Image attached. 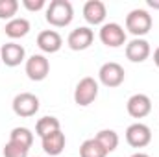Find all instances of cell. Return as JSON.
I'll list each match as a JSON object with an SVG mask.
<instances>
[{
	"label": "cell",
	"mask_w": 159,
	"mask_h": 157,
	"mask_svg": "<svg viewBox=\"0 0 159 157\" xmlns=\"http://www.w3.org/2000/svg\"><path fill=\"white\" fill-rule=\"evenodd\" d=\"M9 142L20 144V146H24V148L30 150L32 144H34V133H32L28 128H24V126H17V128H13L11 133H9Z\"/></svg>",
	"instance_id": "18"
},
{
	"label": "cell",
	"mask_w": 159,
	"mask_h": 157,
	"mask_svg": "<svg viewBox=\"0 0 159 157\" xmlns=\"http://www.w3.org/2000/svg\"><path fill=\"white\" fill-rule=\"evenodd\" d=\"M26 57V50L22 44H17V43H6L2 44L0 48V59L6 67H19Z\"/></svg>",
	"instance_id": "12"
},
{
	"label": "cell",
	"mask_w": 159,
	"mask_h": 157,
	"mask_svg": "<svg viewBox=\"0 0 159 157\" xmlns=\"http://www.w3.org/2000/svg\"><path fill=\"white\" fill-rule=\"evenodd\" d=\"M94 139L100 142V146H102L107 154L115 152L117 146H119V133H117L115 129H100V131L94 135Z\"/></svg>",
	"instance_id": "17"
},
{
	"label": "cell",
	"mask_w": 159,
	"mask_h": 157,
	"mask_svg": "<svg viewBox=\"0 0 159 157\" xmlns=\"http://www.w3.org/2000/svg\"><path fill=\"white\" fill-rule=\"evenodd\" d=\"M22 6L28 11H39L46 6V0H22Z\"/></svg>",
	"instance_id": "23"
},
{
	"label": "cell",
	"mask_w": 159,
	"mask_h": 157,
	"mask_svg": "<svg viewBox=\"0 0 159 157\" xmlns=\"http://www.w3.org/2000/svg\"><path fill=\"white\" fill-rule=\"evenodd\" d=\"M98 37L106 46L119 48V46H122L126 43V30L120 26L119 22H106V24H102Z\"/></svg>",
	"instance_id": "8"
},
{
	"label": "cell",
	"mask_w": 159,
	"mask_h": 157,
	"mask_svg": "<svg viewBox=\"0 0 159 157\" xmlns=\"http://www.w3.org/2000/svg\"><path fill=\"white\" fill-rule=\"evenodd\" d=\"M98 78H100V83L113 89V87H119L124 83V78H126V72H124V67L117 63V61H107L100 67L98 70Z\"/></svg>",
	"instance_id": "5"
},
{
	"label": "cell",
	"mask_w": 159,
	"mask_h": 157,
	"mask_svg": "<svg viewBox=\"0 0 159 157\" xmlns=\"http://www.w3.org/2000/svg\"><path fill=\"white\" fill-rule=\"evenodd\" d=\"M94 41V32L89 28V26H78L74 28L69 37H67V44L70 50L74 52H81V50H87Z\"/></svg>",
	"instance_id": "9"
},
{
	"label": "cell",
	"mask_w": 159,
	"mask_h": 157,
	"mask_svg": "<svg viewBox=\"0 0 159 157\" xmlns=\"http://www.w3.org/2000/svg\"><path fill=\"white\" fill-rule=\"evenodd\" d=\"M30 20L24 19V17H15L11 20L6 22L4 26V34L11 39H20V37H26L30 34Z\"/></svg>",
	"instance_id": "16"
},
{
	"label": "cell",
	"mask_w": 159,
	"mask_h": 157,
	"mask_svg": "<svg viewBox=\"0 0 159 157\" xmlns=\"http://www.w3.org/2000/svg\"><path fill=\"white\" fill-rule=\"evenodd\" d=\"M154 63H156V67L159 69V46L154 50Z\"/></svg>",
	"instance_id": "24"
},
{
	"label": "cell",
	"mask_w": 159,
	"mask_h": 157,
	"mask_svg": "<svg viewBox=\"0 0 159 157\" xmlns=\"http://www.w3.org/2000/svg\"><path fill=\"white\" fill-rule=\"evenodd\" d=\"M13 113L20 118H30L39 111V98L34 92H19L13 98Z\"/></svg>",
	"instance_id": "4"
},
{
	"label": "cell",
	"mask_w": 159,
	"mask_h": 157,
	"mask_svg": "<svg viewBox=\"0 0 159 157\" xmlns=\"http://www.w3.org/2000/svg\"><path fill=\"white\" fill-rule=\"evenodd\" d=\"M28 148L20 146V144H15V142H6L4 144V157H28Z\"/></svg>",
	"instance_id": "22"
},
{
	"label": "cell",
	"mask_w": 159,
	"mask_h": 157,
	"mask_svg": "<svg viewBox=\"0 0 159 157\" xmlns=\"http://www.w3.org/2000/svg\"><path fill=\"white\" fill-rule=\"evenodd\" d=\"M80 157H107V152L100 146L96 139H87L80 146Z\"/></svg>",
	"instance_id": "20"
},
{
	"label": "cell",
	"mask_w": 159,
	"mask_h": 157,
	"mask_svg": "<svg viewBox=\"0 0 159 157\" xmlns=\"http://www.w3.org/2000/svg\"><path fill=\"white\" fill-rule=\"evenodd\" d=\"M96 98H98V81L91 76L81 78L76 85V89H74V102L80 107H87Z\"/></svg>",
	"instance_id": "3"
},
{
	"label": "cell",
	"mask_w": 159,
	"mask_h": 157,
	"mask_svg": "<svg viewBox=\"0 0 159 157\" xmlns=\"http://www.w3.org/2000/svg\"><path fill=\"white\" fill-rule=\"evenodd\" d=\"M152 15L146 11V9H141V7H135L131 9L128 15H126V30L135 35V37H143L146 35L150 30H152Z\"/></svg>",
	"instance_id": "2"
},
{
	"label": "cell",
	"mask_w": 159,
	"mask_h": 157,
	"mask_svg": "<svg viewBox=\"0 0 159 157\" xmlns=\"http://www.w3.org/2000/svg\"><path fill=\"white\" fill-rule=\"evenodd\" d=\"M126 109H128V115L133 118H144L146 115H150L152 111V100L143 94V92H137L133 96L128 98L126 102Z\"/></svg>",
	"instance_id": "10"
},
{
	"label": "cell",
	"mask_w": 159,
	"mask_h": 157,
	"mask_svg": "<svg viewBox=\"0 0 159 157\" xmlns=\"http://www.w3.org/2000/svg\"><path fill=\"white\" fill-rule=\"evenodd\" d=\"M57 129H61V122L56 117H43L35 124V135H39L41 139L54 133V131H57Z\"/></svg>",
	"instance_id": "19"
},
{
	"label": "cell",
	"mask_w": 159,
	"mask_h": 157,
	"mask_svg": "<svg viewBox=\"0 0 159 157\" xmlns=\"http://www.w3.org/2000/svg\"><path fill=\"white\" fill-rule=\"evenodd\" d=\"M24 70H26V76L32 81H43L50 72V61L43 54H34L26 59Z\"/></svg>",
	"instance_id": "7"
},
{
	"label": "cell",
	"mask_w": 159,
	"mask_h": 157,
	"mask_svg": "<svg viewBox=\"0 0 159 157\" xmlns=\"http://www.w3.org/2000/svg\"><path fill=\"white\" fill-rule=\"evenodd\" d=\"M74 19V7L69 0H52L46 6V22L56 26V28H63L69 26Z\"/></svg>",
	"instance_id": "1"
},
{
	"label": "cell",
	"mask_w": 159,
	"mask_h": 157,
	"mask_svg": "<svg viewBox=\"0 0 159 157\" xmlns=\"http://www.w3.org/2000/svg\"><path fill=\"white\" fill-rule=\"evenodd\" d=\"M148 6L154 9H159V0H148Z\"/></svg>",
	"instance_id": "25"
},
{
	"label": "cell",
	"mask_w": 159,
	"mask_h": 157,
	"mask_svg": "<svg viewBox=\"0 0 159 157\" xmlns=\"http://www.w3.org/2000/svg\"><path fill=\"white\" fill-rule=\"evenodd\" d=\"M150 54H152V48H150V43L146 39L135 37L126 44V57L131 63H143L150 57Z\"/></svg>",
	"instance_id": "11"
},
{
	"label": "cell",
	"mask_w": 159,
	"mask_h": 157,
	"mask_svg": "<svg viewBox=\"0 0 159 157\" xmlns=\"http://www.w3.org/2000/svg\"><path fill=\"white\" fill-rule=\"evenodd\" d=\"M17 11H19V2L17 0H0V19L2 20L15 19Z\"/></svg>",
	"instance_id": "21"
},
{
	"label": "cell",
	"mask_w": 159,
	"mask_h": 157,
	"mask_svg": "<svg viewBox=\"0 0 159 157\" xmlns=\"http://www.w3.org/2000/svg\"><path fill=\"white\" fill-rule=\"evenodd\" d=\"M129 157H150L148 154H143V152H137V154H133V155H129Z\"/></svg>",
	"instance_id": "26"
},
{
	"label": "cell",
	"mask_w": 159,
	"mask_h": 157,
	"mask_svg": "<svg viewBox=\"0 0 159 157\" xmlns=\"http://www.w3.org/2000/svg\"><path fill=\"white\" fill-rule=\"evenodd\" d=\"M106 15H107V9L102 0H89L83 4V19L89 24H93V26L102 24L106 20Z\"/></svg>",
	"instance_id": "14"
},
{
	"label": "cell",
	"mask_w": 159,
	"mask_h": 157,
	"mask_svg": "<svg viewBox=\"0 0 159 157\" xmlns=\"http://www.w3.org/2000/svg\"><path fill=\"white\" fill-rule=\"evenodd\" d=\"M126 142L133 148H144L152 142V129L143 122L129 124L126 129Z\"/></svg>",
	"instance_id": "6"
},
{
	"label": "cell",
	"mask_w": 159,
	"mask_h": 157,
	"mask_svg": "<svg viewBox=\"0 0 159 157\" xmlns=\"http://www.w3.org/2000/svg\"><path fill=\"white\" fill-rule=\"evenodd\" d=\"M41 144H43V150L44 154L48 155H59L63 150H65V144H67V139H65V133L61 129L46 135L41 139Z\"/></svg>",
	"instance_id": "15"
},
{
	"label": "cell",
	"mask_w": 159,
	"mask_h": 157,
	"mask_svg": "<svg viewBox=\"0 0 159 157\" xmlns=\"http://www.w3.org/2000/svg\"><path fill=\"white\" fill-rule=\"evenodd\" d=\"M37 46L44 54H56L63 46V37L56 30H43L37 35Z\"/></svg>",
	"instance_id": "13"
}]
</instances>
